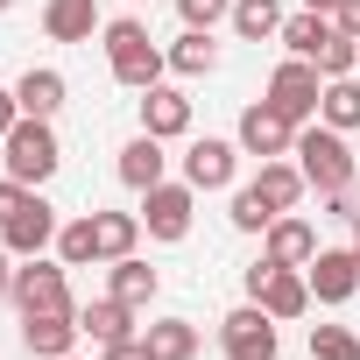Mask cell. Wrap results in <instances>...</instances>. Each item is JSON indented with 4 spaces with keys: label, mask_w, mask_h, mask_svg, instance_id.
<instances>
[{
    "label": "cell",
    "mask_w": 360,
    "mask_h": 360,
    "mask_svg": "<svg viewBox=\"0 0 360 360\" xmlns=\"http://www.w3.org/2000/svg\"><path fill=\"white\" fill-rule=\"evenodd\" d=\"M233 36L240 43H269V36H283V8H276V0H233Z\"/></svg>",
    "instance_id": "obj_27"
},
{
    "label": "cell",
    "mask_w": 360,
    "mask_h": 360,
    "mask_svg": "<svg viewBox=\"0 0 360 360\" xmlns=\"http://www.w3.org/2000/svg\"><path fill=\"white\" fill-rule=\"evenodd\" d=\"M155 290H162V276H155L148 262H134V255H127V262H106V297H120L127 311H148Z\"/></svg>",
    "instance_id": "obj_18"
},
{
    "label": "cell",
    "mask_w": 360,
    "mask_h": 360,
    "mask_svg": "<svg viewBox=\"0 0 360 360\" xmlns=\"http://www.w3.org/2000/svg\"><path fill=\"white\" fill-rule=\"evenodd\" d=\"M15 120H22V99H15L8 85H0V141H8V127H15Z\"/></svg>",
    "instance_id": "obj_36"
},
{
    "label": "cell",
    "mask_w": 360,
    "mask_h": 360,
    "mask_svg": "<svg viewBox=\"0 0 360 360\" xmlns=\"http://www.w3.org/2000/svg\"><path fill=\"white\" fill-rule=\"evenodd\" d=\"M78 311H22V346L36 353V360H64V353H78Z\"/></svg>",
    "instance_id": "obj_12"
},
{
    "label": "cell",
    "mask_w": 360,
    "mask_h": 360,
    "mask_svg": "<svg viewBox=\"0 0 360 360\" xmlns=\"http://www.w3.org/2000/svg\"><path fill=\"white\" fill-rule=\"evenodd\" d=\"M290 155H297L304 184H311L318 198H325V191H346V184H353V148H346V134H339V127H325V120H318V127L304 120V127H297V148H290Z\"/></svg>",
    "instance_id": "obj_2"
},
{
    "label": "cell",
    "mask_w": 360,
    "mask_h": 360,
    "mask_svg": "<svg viewBox=\"0 0 360 360\" xmlns=\"http://www.w3.org/2000/svg\"><path fill=\"white\" fill-rule=\"evenodd\" d=\"M162 169H169V155H162L155 134H134V141L120 148V184H127V191H155Z\"/></svg>",
    "instance_id": "obj_19"
},
{
    "label": "cell",
    "mask_w": 360,
    "mask_h": 360,
    "mask_svg": "<svg viewBox=\"0 0 360 360\" xmlns=\"http://www.w3.org/2000/svg\"><path fill=\"white\" fill-rule=\"evenodd\" d=\"M8 304H15V311H78V304H71V269H64V262H43V255H29V262L15 269V290H8Z\"/></svg>",
    "instance_id": "obj_6"
},
{
    "label": "cell",
    "mask_w": 360,
    "mask_h": 360,
    "mask_svg": "<svg viewBox=\"0 0 360 360\" xmlns=\"http://www.w3.org/2000/svg\"><path fill=\"white\" fill-rule=\"evenodd\" d=\"M332 22H339V36H353V43H360V0H339Z\"/></svg>",
    "instance_id": "obj_35"
},
{
    "label": "cell",
    "mask_w": 360,
    "mask_h": 360,
    "mask_svg": "<svg viewBox=\"0 0 360 360\" xmlns=\"http://www.w3.org/2000/svg\"><path fill=\"white\" fill-rule=\"evenodd\" d=\"M78 332L92 346H113V339H134V311L120 297H99V304H78Z\"/></svg>",
    "instance_id": "obj_20"
},
{
    "label": "cell",
    "mask_w": 360,
    "mask_h": 360,
    "mask_svg": "<svg viewBox=\"0 0 360 360\" xmlns=\"http://www.w3.org/2000/svg\"><path fill=\"white\" fill-rule=\"evenodd\" d=\"M240 176V141H219V134H198L184 148V184L191 191H226Z\"/></svg>",
    "instance_id": "obj_10"
},
{
    "label": "cell",
    "mask_w": 360,
    "mask_h": 360,
    "mask_svg": "<svg viewBox=\"0 0 360 360\" xmlns=\"http://www.w3.org/2000/svg\"><path fill=\"white\" fill-rule=\"evenodd\" d=\"M311 64H318L325 78H353V71H360V43H353V36H332V43H325Z\"/></svg>",
    "instance_id": "obj_31"
},
{
    "label": "cell",
    "mask_w": 360,
    "mask_h": 360,
    "mask_svg": "<svg viewBox=\"0 0 360 360\" xmlns=\"http://www.w3.org/2000/svg\"><path fill=\"white\" fill-rule=\"evenodd\" d=\"M219 353L226 360H276V318L262 304H240L219 318Z\"/></svg>",
    "instance_id": "obj_9"
},
{
    "label": "cell",
    "mask_w": 360,
    "mask_h": 360,
    "mask_svg": "<svg viewBox=\"0 0 360 360\" xmlns=\"http://www.w3.org/2000/svg\"><path fill=\"white\" fill-rule=\"evenodd\" d=\"M64 360H78V353H64Z\"/></svg>",
    "instance_id": "obj_41"
},
{
    "label": "cell",
    "mask_w": 360,
    "mask_h": 360,
    "mask_svg": "<svg viewBox=\"0 0 360 360\" xmlns=\"http://www.w3.org/2000/svg\"><path fill=\"white\" fill-rule=\"evenodd\" d=\"M8 8H15V0H0V15H8Z\"/></svg>",
    "instance_id": "obj_40"
},
{
    "label": "cell",
    "mask_w": 360,
    "mask_h": 360,
    "mask_svg": "<svg viewBox=\"0 0 360 360\" xmlns=\"http://www.w3.org/2000/svg\"><path fill=\"white\" fill-rule=\"evenodd\" d=\"M57 262H64V269H92V262H99V226H92V212L57 226Z\"/></svg>",
    "instance_id": "obj_28"
},
{
    "label": "cell",
    "mask_w": 360,
    "mask_h": 360,
    "mask_svg": "<svg viewBox=\"0 0 360 360\" xmlns=\"http://www.w3.org/2000/svg\"><path fill=\"white\" fill-rule=\"evenodd\" d=\"M8 290H15V255L0 248V297H8Z\"/></svg>",
    "instance_id": "obj_37"
},
{
    "label": "cell",
    "mask_w": 360,
    "mask_h": 360,
    "mask_svg": "<svg viewBox=\"0 0 360 360\" xmlns=\"http://www.w3.org/2000/svg\"><path fill=\"white\" fill-rule=\"evenodd\" d=\"M22 198H29V184H15V176L0 169V226H8V219L22 212Z\"/></svg>",
    "instance_id": "obj_33"
},
{
    "label": "cell",
    "mask_w": 360,
    "mask_h": 360,
    "mask_svg": "<svg viewBox=\"0 0 360 360\" xmlns=\"http://www.w3.org/2000/svg\"><path fill=\"white\" fill-rule=\"evenodd\" d=\"M255 191H262V205H269V212H297L311 184H304V169H297V162H283V155H276V162H262Z\"/></svg>",
    "instance_id": "obj_21"
},
{
    "label": "cell",
    "mask_w": 360,
    "mask_h": 360,
    "mask_svg": "<svg viewBox=\"0 0 360 360\" xmlns=\"http://www.w3.org/2000/svg\"><path fill=\"white\" fill-rule=\"evenodd\" d=\"M248 304H262L276 325H290V318H304L311 311V276L304 269H276L269 255L248 269Z\"/></svg>",
    "instance_id": "obj_4"
},
{
    "label": "cell",
    "mask_w": 360,
    "mask_h": 360,
    "mask_svg": "<svg viewBox=\"0 0 360 360\" xmlns=\"http://www.w3.org/2000/svg\"><path fill=\"white\" fill-rule=\"evenodd\" d=\"M318 99H325V71L311 64V57H283L276 71H269V106L283 113V120H311L318 113Z\"/></svg>",
    "instance_id": "obj_5"
},
{
    "label": "cell",
    "mask_w": 360,
    "mask_h": 360,
    "mask_svg": "<svg viewBox=\"0 0 360 360\" xmlns=\"http://www.w3.org/2000/svg\"><path fill=\"white\" fill-rule=\"evenodd\" d=\"M141 134H155V141L191 134V99L176 92V85H148L141 92Z\"/></svg>",
    "instance_id": "obj_15"
},
{
    "label": "cell",
    "mask_w": 360,
    "mask_h": 360,
    "mask_svg": "<svg viewBox=\"0 0 360 360\" xmlns=\"http://www.w3.org/2000/svg\"><path fill=\"white\" fill-rule=\"evenodd\" d=\"M353 78H360V71H353Z\"/></svg>",
    "instance_id": "obj_42"
},
{
    "label": "cell",
    "mask_w": 360,
    "mask_h": 360,
    "mask_svg": "<svg viewBox=\"0 0 360 360\" xmlns=\"http://www.w3.org/2000/svg\"><path fill=\"white\" fill-rule=\"evenodd\" d=\"M57 226H64V219H57V205H50L43 191H29V198H22V212H15L8 226H0V248H8L15 262H29V255H50V248H57Z\"/></svg>",
    "instance_id": "obj_7"
},
{
    "label": "cell",
    "mask_w": 360,
    "mask_h": 360,
    "mask_svg": "<svg viewBox=\"0 0 360 360\" xmlns=\"http://www.w3.org/2000/svg\"><path fill=\"white\" fill-rule=\"evenodd\" d=\"M262 255H269L276 269H311V255H318V226H311V219H297V212H283V219H269Z\"/></svg>",
    "instance_id": "obj_14"
},
{
    "label": "cell",
    "mask_w": 360,
    "mask_h": 360,
    "mask_svg": "<svg viewBox=\"0 0 360 360\" xmlns=\"http://www.w3.org/2000/svg\"><path fill=\"white\" fill-rule=\"evenodd\" d=\"M318 120L353 134L360 127V78H325V99H318Z\"/></svg>",
    "instance_id": "obj_26"
},
{
    "label": "cell",
    "mask_w": 360,
    "mask_h": 360,
    "mask_svg": "<svg viewBox=\"0 0 360 360\" xmlns=\"http://www.w3.org/2000/svg\"><path fill=\"white\" fill-rule=\"evenodd\" d=\"M311 360H360V332L353 325H311Z\"/></svg>",
    "instance_id": "obj_29"
},
{
    "label": "cell",
    "mask_w": 360,
    "mask_h": 360,
    "mask_svg": "<svg viewBox=\"0 0 360 360\" xmlns=\"http://www.w3.org/2000/svg\"><path fill=\"white\" fill-rule=\"evenodd\" d=\"M233 141H240V155L276 162V155H290V148H297V120H283L269 99H255V106L240 113V134H233Z\"/></svg>",
    "instance_id": "obj_11"
},
{
    "label": "cell",
    "mask_w": 360,
    "mask_h": 360,
    "mask_svg": "<svg viewBox=\"0 0 360 360\" xmlns=\"http://www.w3.org/2000/svg\"><path fill=\"white\" fill-rule=\"evenodd\" d=\"M99 43H106V71H113V85H127V92H148V85H162V71H169V50H155V36H148L134 15L106 22V29H99Z\"/></svg>",
    "instance_id": "obj_1"
},
{
    "label": "cell",
    "mask_w": 360,
    "mask_h": 360,
    "mask_svg": "<svg viewBox=\"0 0 360 360\" xmlns=\"http://www.w3.org/2000/svg\"><path fill=\"white\" fill-rule=\"evenodd\" d=\"M0 148H8V155H0V162H8V176H15V184H50V176H57V162H64V148H57V127L50 120H36V113H22L15 127H8V141H0Z\"/></svg>",
    "instance_id": "obj_3"
},
{
    "label": "cell",
    "mask_w": 360,
    "mask_h": 360,
    "mask_svg": "<svg viewBox=\"0 0 360 360\" xmlns=\"http://www.w3.org/2000/svg\"><path fill=\"white\" fill-rule=\"evenodd\" d=\"M169 71L176 78H212L219 71V43H212V29H184L169 43Z\"/></svg>",
    "instance_id": "obj_23"
},
{
    "label": "cell",
    "mask_w": 360,
    "mask_h": 360,
    "mask_svg": "<svg viewBox=\"0 0 360 360\" xmlns=\"http://www.w3.org/2000/svg\"><path fill=\"white\" fill-rule=\"evenodd\" d=\"M304 276H311V297H318V304H346V297L360 290V255H353V248H318Z\"/></svg>",
    "instance_id": "obj_13"
},
{
    "label": "cell",
    "mask_w": 360,
    "mask_h": 360,
    "mask_svg": "<svg viewBox=\"0 0 360 360\" xmlns=\"http://www.w3.org/2000/svg\"><path fill=\"white\" fill-rule=\"evenodd\" d=\"M304 8H311V15H332V8H339V0H304Z\"/></svg>",
    "instance_id": "obj_38"
},
{
    "label": "cell",
    "mask_w": 360,
    "mask_h": 360,
    "mask_svg": "<svg viewBox=\"0 0 360 360\" xmlns=\"http://www.w3.org/2000/svg\"><path fill=\"white\" fill-rule=\"evenodd\" d=\"M64 71H50V64H29L22 78H15V99H22V113H36V120H57L64 113Z\"/></svg>",
    "instance_id": "obj_17"
},
{
    "label": "cell",
    "mask_w": 360,
    "mask_h": 360,
    "mask_svg": "<svg viewBox=\"0 0 360 360\" xmlns=\"http://www.w3.org/2000/svg\"><path fill=\"white\" fill-rule=\"evenodd\" d=\"M141 346H148V360H198V325L191 318H155L148 332H141Z\"/></svg>",
    "instance_id": "obj_22"
},
{
    "label": "cell",
    "mask_w": 360,
    "mask_h": 360,
    "mask_svg": "<svg viewBox=\"0 0 360 360\" xmlns=\"http://www.w3.org/2000/svg\"><path fill=\"white\" fill-rule=\"evenodd\" d=\"M332 36H339L332 15H311V8H304V15H283V50H290V57H318Z\"/></svg>",
    "instance_id": "obj_24"
},
{
    "label": "cell",
    "mask_w": 360,
    "mask_h": 360,
    "mask_svg": "<svg viewBox=\"0 0 360 360\" xmlns=\"http://www.w3.org/2000/svg\"><path fill=\"white\" fill-rule=\"evenodd\" d=\"M176 15H184V29H219L233 15V0H176Z\"/></svg>",
    "instance_id": "obj_32"
},
{
    "label": "cell",
    "mask_w": 360,
    "mask_h": 360,
    "mask_svg": "<svg viewBox=\"0 0 360 360\" xmlns=\"http://www.w3.org/2000/svg\"><path fill=\"white\" fill-rule=\"evenodd\" d=\"M226 219H233V233H269V219H283V212H269V205H262V191H255V184H240Z\"/></svg>",
    "instance_id": "obj_30"
},
{
    "label": "cell",
    "mask_w": 360,
    "mask_h": 360,
    "mask_svg": "<svg viewBox=\"0 0 360 360\" xmlns=\"http://www.w3.org/2000/svg\"><path fill=\"white\" fill-rule=\"evenodd\" d=\"M92 226H99V262H127L141 240V212H92Z\"/></svg>",
    "instance_id": "obj_25"
},
{
    "label": "cell",
    "mask_w": 360,
    "mask_h": 360,
    "mask_svg": "<svg viewBox=\"0 0 360 360\" xmlns=\"http://www.w3.org/2000/svg\"><path fill=\"white\" fill-rule=\"evenodd\" d=\"M191 212H198V191L191 184H169V176H162L155 191H141V233L148 240H184L191 233Z\"/></svg>",
    "instance_id": "obj_8"
},
{
    "label": "cell",
    "mask_w": 360,
    "mask_h": 360,
    "mask_svg": "<svg viewBox=\"0 0 360 360\" xmlns=\"http://www.w3.org/2000/svg\"><path fill=\"white\" fill-rule=\"evenodd\" d=\"M99 22V0H43V36L50 43H92Z\"/></svg>",
    "instance_id": "obj_16"
},
{
    "label": "cell",
    "mask_w": 360,
    "mask_h": 360,
    "mask_svg": "<svg viewBox=\"0 0 360 360\" xmlns=\"http://www.w3.org/2000/svg\"><path fill=\"white\" fill-rule=\"evenodd\" d=\"M353 255H360V219H353Z\"/></svg>",
    "instance_id": "obj_39"
},
{
    "label": "cell",
    "mask_w": 360,
    "mask_h": 360,
    "mask_svg": "<svg viewBox=\"0 0 360 360\" xmlns=\"http://www.w3.org/2000/svg\"><path fill=\"white\" fill-rule=\"evenodd\" d=\"M99 360H148V346H141V332H134V339H113V346H99Z\"/></svg>",
    "instance_id": "obj_34"
}]
</instances>
